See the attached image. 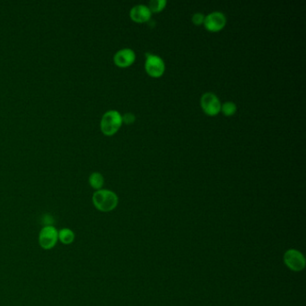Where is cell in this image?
Wrapping results in <instances>:
<instances>
[{"label":"cell","mask_w":306,"mask_h":306,"mask_svg":"<svg viewBox=\"0 0 306 306\" xmlns=\"http://www.w3.org/2000/svg\"><path fill=\"white\" fill-rule=\"evenodd\" d=\"M94 207L102 212H110L118 205V197L108 190H99L93 196Z\"/></svg>","instance_id":"6da1fadb"},{"label":"cell","mask_w":306,"mask_h":306,"mask_svg":"<svg viewBox=\"0 0 306 306\" xmlns=\"http://www.w3.org/2000/svg\"><path fill=\"white\" fill-rule=\"evenodd\" d=\"M122 116L117 111H109L101 120V129L106 136H113L122 125Z\"/></svg>","instance_id":"7a4b0ae2"},{"label":"cell","mask_w":306,"mask_h":306,"mask_svg":"<svg viewBox=\"0 0 306 306\" xmlns=\"http://www.w3.org/2000/svg\"><path fill=\"white\" fill-rule=\"evenodd\" d=\"M59 240V232L52 226L44 227L39 232V243L44 250H50L57 244Z\"/></svg>","instance_id":"3957f363"},{"label":"cell","mask_w":306,"mask_h":306,"mask_svg":"<svg viewBox=\"0 0 306 306\" xmlns=\"http://www.w3.org/2000/svg\"><path fill=\"white\" fill-rule=\"evenodd\" d=\"M146 71L152 77H160L163 76L165 70V65L163 59L159 56L153 54H147L146 64H145Z\"/></svg>","instance_id":"277c9868"},{"label":"cell","mask_w":306,"mask_h":306,"mask_svg":"<svg viewBox=\"0 0 306 306\" xmlns=\"http://www.w3.org/2000/svg\"><path fill=\"white\" fill-rule=\"evenodd\" d=\"M284 261L286 266L294 271H301L306 267L305 257L296 250H288L285 253Z\"/></svg>","instance_id":"5b68a950"},{"label":"cell","mask_w":306,"mask_h":306,"mask_svg":"<svg viewBox=\"0 0 306 306\" xmlns=\"http://www.w3.org/2000/svg\"><path fill=\"white\" fill-rule=\"evenodd\" d=\"M201 107L205 114L209 116H216L221 111V104L217 95L212 93L204 94L201 97Z\"/></svg>","instance_id":"8992f818"},{"label":"cell","mask_w":306,"mask_h":306,"mask_svg":"<svg viewBox=\"0 0 306 306\" xmlns=\"http://www.w3.org/2000/svg\"><path fill=\"white\" fill-rule=\"evenodd\" d=\"M203 24L207 31L212 32V33H217V32L221 31L226 26L227 18L223 13L214 12L205 17Z\"/></svg>","instance_id":"52a82bcc"},{"label":"cell","mask_w":306,"mask_h":306,"mask_svg":"<svg viewBox=\"0 0 306 306\" xmlns=\"http://www.w3.org/2000/svg\"><path fill=\"white\" fill-rule=\"evenodd\" d=\"M114 59L116 66L119 68H128L133 64L136 59V55L132 49H120L115 54Z\"/></svg>","instance_id":"ba28073f"},{"label":"cell","mask_w":306,"mask_h":306,"mask_svg":"<svg viewBox=\"0 0 306 306\" xmlns=\"http://www.w3.org/2000/svg\"><path fill=\"white\" fill-rule=\"evenodd\" d=\"M151 15L152 13L147 5H136L130 11V18L138 24L148 22L151 18Z\"/></svg>","instance_id":"9c48e42d"},{"label":"cell","mask_w":306,"mask_h":306,"mask_svg":"<svg viewBox=\"0 0 306 306\" xmlns=\"http://www.w3.org/2000/svg\"><path fill=\"white\" fill-rule=\"evenodd\" d=\"M89 183L91 187L94 188V190H101V188L104 186V176L99 173H93L89 177Z\"/></svg>","instance_id":"30bf717a"},{"label":"cell","mask_w":306,"mask_h":306,"mask_svg":"<svg viewBox=\"0 0 306 306\" xmlns=\"http://www.w3.org/2000/svg\"><path fill=\"white\" fill-rule=\"evenodd\" d=\"M59 241L64 244H70L74 241L75 233L68 228L61 229L59 232Z\"/></svg>","instance_id":"8fae6325"},{"label":"cell","mask_w":306,"mask_h":306,"mask_svg":"<svg viewBox=\"0 0 306 306\" xmlns=\"http://www.w3.org/2000/svg\"><path fill=\"white\" fill-rule=\"evenodd\" d=\"M167 2L165 0H152L149 2L148 8L151 11V13H158L161 12L165 7Z\"/></svg>","instance_id":"7c38bea8"},{"label":"cell","mask_w":306,"mask_h":306,"mask_svg":"<svg viewBox=\"0 0 306 306\" xmlns=\"http://www.w3.org/2000/svg\"><path fill=\"white\" fill-rule=\"evenodd\" d=\"M236 105L232 102H227L221 105V111L226 116H232L236 113Z\"/></svg>","instance_id":"4fadbf2b"},{"label":"cell","mask_w":306,"mask_h":306,"mask_svg":"<svg viewBox=\"0 0 306 306\" xmlns=\"http://www.w3.org/2000/svg\"><path fill=\"white\" fill-rule=\"evenodd\" d=\"M204 20H205V16L201 13L194 14V15L192 16V22L194 25H202L203 23H204Z\"/></svg>","instance_id":"5bb4252c"},{"label":"cell","mask_w":306,"mask_h":306,"mask_svg":"<svg viewBox=\"0 0 306 306\" xmlns=\"http://www.w3.org/2000/svg\"><path fill=\"white\" fill-rule=\"evenodd\" d=\"M135 116L132 114H127L124 115V117H122V122H125L127 124L133 123L135 121Z\"/></svg>","instance_id":"9a60e30c"}]
</instances>
